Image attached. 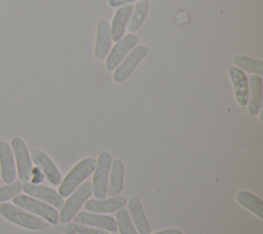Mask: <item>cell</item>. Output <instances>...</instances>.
I'll use <instances>...</instances> for the list:
<instances>
[{
  "mask_svg": "<svg viewBox=\"0 0 263 234\" xmlns=\"http://www.w3.org/2000/svg\"><path fill=\"white\" fill-rule=\"evenodd\" d=\"M97 160L92 157H86L75 164L71 170L66 174L60 183L59 194L62 197H67L73 193L78 186H80L86 178H88L95 170Z\"/></svg>",
  "mask_w": 263,
  "mask_h": 234,
  "instance_id": "1",
  "label": "cell"
},
{
  "mask_svg": "<svg viewBox=\"0 0 263 234\" xmlns=\"http://www.w3.org/2000/svg\"><path fill=\"white\" fill-rule=\"evenodd\" d=\"M0 215L7 221L28 230L39 231L47 227V223L43 219L21 209L11 203H1Z\"/></svg>",
  "mask_w": 263,
  "mask_h": 234,
  "instance_id": "2",
  "label": "cell"
},
{
  "mask_svg": "<svg viewBox=\"0 0 263 234\" xmlns=\"http://www.w3.org/2000/svg\"><path fill=\"white\" fill-rule=\"evenodd\" d=\"M12 201L13 204L18 206L20 208L26 209L29 212L37 215L52 225H57L59 222L58 210L46 202L35 199L32 196L23 194H17L16 196H14Z\"/></svg>",
  "mask_w": 263,
  "mask_h": 234,
  "instance_id": "3",
  "label": "cell"
},
{
  "mask_svg": "<svg viewBox=\"0 0 263 234\" xmlns=\"http://www.w3.org/2000/svg\"><path fill=\"white\" fill-rule=\"evenodd\" d=\"M91 194L92 186L90 182H83L80 186H78V188L70 194L71 196L63 204L61 212L59 213V222L62 224L69 223Z\"/></svg>",
  "mask_w": 263,
  "mask_h": 234,
  "instance_id": "4",
  "label": "cell"
},
{
  "mask_svg": "<svg viewBox=\"0 0 263 234\" xmlns=\"http://www.w3.org/2000/svg\"><path fill=\"white\" fill-rule=\"evenodd\" d=\"M111 162H112V158L109 152L103 151L98 157L97 165L93 170L95 174L91 183L92 194L97 199H102L107 197Z\"/></svg>",
  "mask_w": 263,
  "mask_h": 234,
  "instance_id": "5",
  "label": "cell"
},
{
  "mask_svg": "<svg viewBox=\"0 0 263 234\" xmlns=\"http://www.w3.org/2000/svg\"><path fill=\"white\" fill-rule=\"evenodd\" d=\"M10 147L16 163L17 174L21 182H28L31 178L32 160L25 141L20 136H13L10 141Z\"/></svg>",
  "mask_w": 263,
  "mask_h": 234,
  "instance_id": "6",
  "label": "cell"
},
{
  "mask_svg": "<svg viewBox=\"0 0 263 234\" xmlns=\"http://www.w3.org/2000/svg\"><path fill=\"white\" fill-rule=\"evenodd\" d=\"M149 48L145 45H138L135 47L122 62L118 65L117 69L113 73V79L115 82L120 83L125 81L130 74L134 72L136 67L143 61V59L148 54Z\"/></svg>",
  "mask_w": 263,
  "mask_h": 234,
  "instance_id": "7",
  "label": "cell"
},
{
  "mask_svg": "<svg viewBox=\"0 0 263 234\" xmlns=\"http://www.w3.org/2000/svg\"><path fill=\"white\" fill-rule=\"evenodd\" d=\"M139 42L138 36L133 33H129L122 37L116 42L114 47L111 49L110 53L107 55L106 60V69L109 71L114 70L122 62L123 57L134 48Z\"/></svg>",
  "mask_w": 263,
  "mask_h": 234,
  "instance_id": "8",
  "label": "cell"
},
{
  "mask_svg": "<svg viewBox=\"0 0 263 234\" xmlns=\"http://www.w3.org/2000/svg\"><path fill=\"white\" fill-rule=\"evenodd\" d=\"M74 223L102 229L105 231L116 232L117 231V224L116 220L107 215L97 213V212H88V211H78L74 218Z\"/></svg>",
  "mask_w": 263,
  "mask_h": 234,
  "instance_id": "9",
  "label": "cell"
},
{
  "mask_svg": "<svg viewBox=\"0 0 263 234\" xmlns=\"http://www.w3.org/2000/svg\"><path fill=\"white\" fill-rule=\"evenodd\" d=\"M30 156L31 160L36 164L37 167L41 169L44 177L50 184L55 186L60 185V183L62 182L61 172L47 154H45L40 149H32L30 152Z\"/></svg>",
  "mask_w": 263,
  "mask_h": 234,
  "instance_id": "10",
  "label": "cell"
},
{
  "mask_svg": "<svg viewBox=\"0 0 263 234\" xmlns=\"http://www.w3.org/2000/svg\"><path fill=\"white\" fill-rule=\"evenodd\" d=\"M22 190L29 196L43 200L55 208H61L64 204L63 197L57 191L49 187L26 182L23 184Z\"/></svg>",
  "mask_w": 263,
  "mask_h": 234,
  "instance_id": "11",
  "label": "cell"
},
{
  "mask_svg": "<svg viewBox=\"0 0 263 234\" xmlns=\"http://www.w3.org/2000/svg\"><path fill=\"white\" fill-rule=\"evenodd\" d=\"M0 174L5 184L15 181L16 167L13 153L10 145L3 140L0 141Z\"/></svg>",
  "mask_w": 263,
  "mask_h": 234,
  "instance_id": "12",
  "label": "cell"
},
{
  "mask_svg": "<svg viewBox=\"0 0 263 234\" xmlns=\"http://www.w3.org/2000/svg\"><path fill=\"white\" fill-rule=\"evenodd\" d=\"M127 203V200L124 196H114L110 198H102V199H87L84 203L85 209L90 212L97 213H108L115 212L120 208L124 207Z\"/></svg>",
  "mask_w": 263,
  "mask_h": 234,
  "instance_id": "13",
  "label": "cell"
},
{
  "mask_svg": "<svg viewBox=\"0 0 263 234\" xmlns=\"http://www.w3.org/2000/svg\"><path fill=\"white\" fill-rule=\"evenodd\" d=\"M227 73L232 81L237 104L240 106H247L249 99V81L246 73L236 67H229L227 69Z\"/></svg>",
  "mask_w": 263,
  "mask_h": 234,
  "instance_id": "14",
  "label": "cell"
},
{
  "mask_svg": "<svg viewBox=\"0 0 263 234\" xmlns=\"http://www.w3.org/2000/svg\"><path fill=\"white\" fill-rule=\"evenodd\" d=\"M127 211L133 221V224L139 234H150L151 227L143 209V205L138 196H133L127 201Z\"/></svg>",
  "mask_w": 263,
  "mask_h": 234,
  "instance_id": "15",
  "label": "cell"
},
{
  "mask_svg": "<svg viewBox=\"0 0 263 234\" xmlns=\"http://www.w3.org/2000/svg\"><path fill=\"white\" fill-rule=\"evenodd\" d=\"M112 42L111 29L108 21L102 20L99 22L97 27V38L95 45V56L97 60L102 61L110 51Z\"/></svg>",
  "mask_w": 263,
  "mask_h": 234,
  "instance_id": "16",
  "label": "cell"
},
{
  "mask_svg": "<svg viewBox=\"0 0 263 234\" xmlns=\"http://www.w3.org/2000/svg\"><path fill=\"white\" fill-rule=\"evenodd\" d=\"M133 9H134V6L132 4H125L116 10L112 18V23L110 25L111 36L114 42H117L123 37L127 23L132 15Z\"/></svg>",
  "mask_w": 263,
  "mask_h": 234,
  "instance_id": "17",
  "label": "cell"
},
{
  "mask_svg": "<svg viewBox=\"0 0 263 234\" xmlns=\"http://www.w3.org/2000/svg\"><path fill=\"white\" fill-rule=\"evenodd\" d=\"M124 181V164L121 159L115 158L111 162V168L108 181L107 195L114 197L121 193Z\"/></svg>",
  "mask_w": 263,
  "mask_h": 234,
  "instance_id": "18",
  "label": "cell"
},
{
  "mask_svg": "<svg viewBox=\"0 0 263 234\" xmlns=\"http://www.w3.org/2000/svg\"><path fill=\"white\" fill-rule=\"evenodd\" d=\"M262 78L261 76L252 75L249 78V99L248 110L250 115H256L262 106Z\"/></svg>",
  "mask_w": 263,
  "mask_h": 234,
  "instance_id": "19",
  "label": "cell"
},
{
  "mask_svg": "<svg viewBox=\"0 0 263 234\" xmlns=\"http://www.w3.org/2000/svg\"><path fill=\"white\" fill-rule=\"evenodd\" d=\"M236 200L242 207L257 216L260 220L263 219V204L258 196L249 191L241 190L236 193Z\"/></svg>",
  "mask_w": 263,
  "mask_h": 234,
  "instance_id": "20",
  "label": "cell"
},
{
  "mask_svg": "<svg viewBox=\"0 0 263 234\" xmlns=\"http://www.w3.org/2000/svg\"><path fill=\"white\" fill-rule=\"evenodd\" d=\"M149 10V1L148 0H140L134 6L132 17H129V23H127V30L128 32L133 33L140 29L143 25L146 15Z\"/></svg>",
  "mask_w": 263,
  "mask_h": 234,
  "instance_id": "21",
  "label": "cell"
},
{
  "mask_svg": "<svg viewBox=\"0 0 263 234\" xmlns=\"http://www.w3.org/2000/svg\"><path fill=\"white\" fill-rule=\"evenodd\" d=\"M233 64L236 66V68L247 71L249 73H253L257 76L263 75V61L261 60L252 59L250 56L242 54H237L233 59Z\"/></svg>",
  "mask_w": 263,
  "mask_h": 234,
  "instance_id": "22",
  "label": "cell"
},
{
  "mask_svg": "<svg viewBox=\"0 0 263 234\" xmlns=\"http://www.w3.org/2000/svg\"><path fill=\"white\" fill-rule=\"evenodd\" d=\"M116 224L120 234H139L136 230L127 209L120 208L116 212Z\"/></svg>",
  "mask_w": 263,
  "mask_h": 234,
  "instance_id": "23",
  "label": "cell"
},
{
  "mask_svg": "<svg viewBox=\"0 0 263 234\" xmlns=\"http://www.w3.org/2000/svg\"><path fill=\"white\" fill-rule=\"evenodd\" d=\"M60 229L64 234H109L107 231L102 229L70 222L63 225Z\"/></svg>",
  "mask_w": 263,
  "mask_h": 234,
  "instance_id": "24",
  "label": "cell"
},
{
  "mask_svg": "<svg viewBox=\"0 0 263 234\" xmlns=\"http://www.w3.org/2000/svg\"><path fill=\"white\" fill-rule=\"evenodd\" d=\"M23 184L21 181H14L10 184H6L0 187V202L6 201L10 198H13L22 191Z\"/></svg>",
  "mask_w": 263,
  "mask_h": 234,
  "instance_id": "25",
  "label": "cell"
},
{
  "mask_svg": "<svg viewBox=\"0 0 263 234\" xmlns=\"http://www.w3.org/2000/svg\"><path fill=\"white\" fill-rule=\"evenodd\" d=\"M30 180H31L32 184H39L44 180V174H43V172L41 171V169L39 167H37V166L32 167Z\"/></svg>",
  "mask_w": 263,
  "mask_h": 234,
  "instance_id": "26",
  "label": "cell"
},
{
  "mask_svg": "<svg viewBox=\"0 0 263 234\" xmlns=\"http://www.w3.org/2000/svg\"><path fill=\"white\" fill-rule=\"evenodd\" d=\"M134 1H138V0H108V3L111 7H118V6H122V5L132 3Z\"/></svg>",
  "mask_w": 263,
  "mask_h": 234,
  "instance_id": "27",
  "label": "cell"
},
{
  "mask_svg": "<svg viewBox=\"0 0 263 234\" xmlns=\"http://www.w3.org/2000/svg\"><path fill=\"white\" fill-rule=\"evenodd\" d=\"M152 234H182V232H181V230H179L177 228H166V229L156 231Z\"/></svg>",
  "mask_w": 263,
  "mask_h": 234,
  "instance_id": "28",
  "label": "cell"
}]
</instances>
